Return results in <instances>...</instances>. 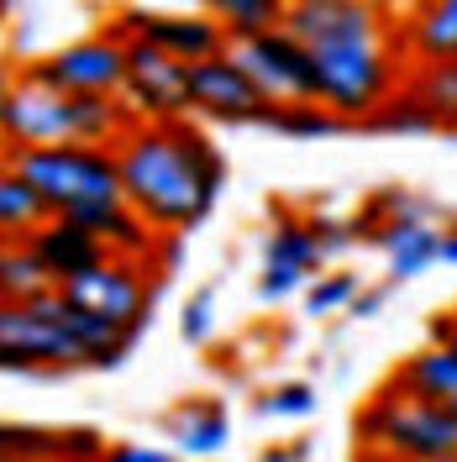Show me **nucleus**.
I'll use <instances>...</instances> for the list:
<instances>
[{
	"instance_id": "nucleus-16",
	"label": "nucleus",
	"mask_w": 457,
	"mask_h": 462,
	"mask_svg": "<svg viewBox=\"0 0 457 462\" xmlns=\"http://www.w3.org/2000/svg\"><path fill=\"white\" fill-rule=\"evenodd\" d=\"M231 436L227 404L221 400H184L169 415V441L184 457H216Z\"/></svg>"
},
{
	"instance_id": "nucleus-19",
	"label": "nucleus",
	"mask_w": 457,
	"mask_h": 462,
	"mask_svg": "<svg viewBox=\"0 0 457 462\" xmlns=\"http://www.w3.org/2000/svg\"><path fill=\"white\" fill-rule=\"evenodd\" d=\"M395 383H400L405 394H421V400H436V404H457V352L442 342L426 346V352H415L400 368Z\"/></svg>"
},
{
	"instance_id": "nucleus-23",
	"label": "nucleus",
	"mask_w": 457,
	"mask_h": 462,
	"mask_svg": "<svg viewBox=\"0 0 457 462\" xmlns=\"http://www.w3.org/2000/svg\"><path fill=\"white\" fill-rule=\"evenodd\" d=\"M342 121L347 116H337L331 106H321V100H289V106L274 111L268 126H279V132H289V137H326V132H337Z\"/></svg>"
},
{
	"instance_id": "nucleus-33",
	"label": "nucleus",
	"mask_w": 457,
	"mask_h": 462,
	"mask_svg": "<svg viewBox=\"0 0 457 462\" xmlns=\"http://www.w3.org/2000/svg\"><path fill=\"white\" fill-rule=\"evenodd\" d=\"M442 263H457V226L442 231Z\"/></svg>"
},
{
	"instance_id": "nucleus-1",
	"label": "nucleus",
	"mask_w": 457,
	"mask_h": 462,
	"mask_svg": "<svg viewBox=\"0 0 457 462\" xmlns=\"http://www.w3.org/2000/svg\"><path fill=\"white\" fill-rule=\"evenodd\" d=\"M284 27L311 48L321 106L337 116H373L389 106L395 69L373 0H289Z\"/></svg>"
},
{
	"instance_id": "nucleus-8",
	"label": "nucleus",
	"mask_w": 457,
	"mask_h": 462,
	"mask_svg": "<svg viewBox=\"0 0 457 462\" xmlns=\"http://www.w3.org/2000/svg\"><path fill=\"white\" fill-rule=\"evenodd\" d=\"M237 63L253 74L268 100H321V85H315V58L311 48L294 37L289 27H274V32H257V37H242L231 42Z\"/></svg>"
},
{
	"instance_id": "nucleus-30",
	"label": "nucleus",
	"mask_w": 457,
	"mask_h": 462,
	"mask_svg": "<svg viewBox=\"0 0 457 462\" xmlns=\"http://www.w3.org/2000/svg\"><path fill=\"white\" fill-rule=\"evenodd\" d=\"M315 242H321V253L331 258V253H342V247H352V226H342V221H311Z\"/></svg>"
},
{
	"instance_id": "nucleus-21",
	"label": "nucleus",
	"mask_w": 457,
	"mask_h": 462,
	"mask_svg": "<svg viewBox=\"0 0 457 462\" xmlns=\"http://www.w3.org/2000/svg\"><path fill=\"white\" fill-rule=\"evenodd\" d=\"M42 221H53V210L37 195V184L22 179L16 169H5V179H0V226L11 236H32Z\"/></svg>"
},
{
	"instance_id": "nucleus-31",
	"label": "nucleus",
	"mask_w": 457,
	"mask_h": 462,
	"mask_svg": "<svg viewBox=\"0 0 457 462\" xmlns=\"http://www.w3.org/2000/svg\"><path fill=\"white\" fill-rule=\"evenodd\" d=\"M384 300H389V289H358V300H352V316L358 320H368L384 310Z\"/></svg>"
},
{
	"instance_id": "nucleus-13",
	"label": "nucleus",
	"mask_w": 457,
	"mask_h": 462,
	"mask_svg": "<svg viewBox=\"0 0 457 462\" xmlns=\"http://www.w3.org/2000/svg\"><path fill=\"white\" fill-rule=\"evenodd\" d=\"M132 37L158 42L163 53H173L179 63H201V58L227 48V27L205 11V16H169V11H126L121 16Z\"/></svg>"
},
{
	"instance_id": "nucleus-18",
	"label": "nucleus",
	"mask_w": 457,
	"mask_h": 462,
	"mask_svg": "<svg viewBox=\"0 0 457 462\" xmlns=\"http://www.w3.org/2000/svg\"><path fill=\"white\" fill-rule=\"evenodd\" d=\"M405 42L421 63H457V0H421L405 27Z\"/></svg>"
},
{
	"instance_id": "nucleus-9",
	"label": "nucleus",
	"mask_w": 457,
	"mask_h": 462,
	"mask_svg": "<svg viewBox=\"0 0 457 462\" xmlns=\"http://www.w3.org/2000/svg\"><path fill=\"white\" fill-rule=\"evenodd\" d=\"M121 100L137 116L153 121H173L179 111H190V63H179L147 37H126V85Z\"/></svg>"
},
{
	"instance_id": "nucleus-15",
	"label": "nucleus",
	"mask_w": 457,
	"mask_h": 462,
	"mask_svg": "<svg viewBox=\"0 0 457 462\" xmlns=\"http://www.w3.org/2000/svg\"><path fill=\"white\" fill-rule=\"evenodd\" d=\"M378 247H384V263H389V279H415L426 273L431 263L442 258V231L431 226L426 216H389L378 226Z\"/></svg>"
},
{
	"instance_id": "nucleus-36",
	"label": "nucleus",
	"mask_w": 457,
	"mask_h": 462,
	"mask_svg": "<svg viewBox=\"0 0 457 462\" xmlns=\"http://www.w3.org/2000/svg\"><path fill=\"white\" fill-rule=\"evenodd\" d=\"M384 5H395V11H400V5H421V0H384Z\"/></svg>"
},
{
	"instance_id": "nucleus-11",
	"label": "nucleus",
	"mask_w": 457,
	"mask_h": 462,
	"mask_svg": "<svg viewBox=\"0 0 457 462\" xmlns=\"http://www.w3.org/2000/svg\"><path fill=\"white\" fill-rule=\"evenodd\" d=\"M63 294L74 300V305H85V310H95V316L116 320V326H126L132 337L143 331L147 320V305H153V294H147L143 273L132 268L126 258H106L95 263V268H85V273H74V279H63Z\"/></svg>"
},
{
	"instance_id": "nucleus-28",
	"label": "nucleus",
	"mask_w": 457,
	"mask_h": 462,
	"mask_svg": "<svg viewBox=\"0 0 457 462\" xmlns=\"http://www.w3.org/2000/svg\"><path fill=\"white\" fill-rule=\"evenodd\" d=\"M210 305H216V289H201V294L184 305V316H179V337H184L190 346H201L205 337H210V320H216L210 316Z\"/></svg>"
},
{
	"instance_id": "nucleus-24",
	"label": "nucleus",
	"mask_w": 457,
	"mask_h": 462,
	"mask_svg": "<svg viewBox=\"0 0 457 462\" xmlns=\"http://www.w3.org/2000/svg\"><path fill=\"white\" fill-rule=\"evenodd\" d=\"M415 95L442 126H457V63H426L415 79Z\"/></svg>"
},
{
	"instance_id": "nucleus-22",
	"label": "nucleus",
	"mask_w": 457,
	"mask_h": 462,
	"mask_svg": "<svg viewBox=\"0 0 457 462\" xmlns=\"http://www.w3.org/2000/svg\"><path fill=\"white\" fill-rule=\"evenodd\" d=\"M0 284H5V300H32V294H42V289H53V273L42 268V258L32 253V247H5V258H0Z\"/></svg>"
},
{
	"instance_id": "nucleus-27",
	"label": "nucleus",
	"mask_w": 457,
	"mask_h": 462,
	"mask_svg": "<svg viewBox=\"0 0 457 462\" xmlns=\"http://www.w3.org/2000/svg\"><path fill=\"white\" fill-rule=\"evenodd\" d=\"M378 126H389V132H426V126H436V116L426 111L421 95H405V100H389V111H378Z\"/></svg>"
},
{
	"instance_id": "nucleus-35",
	"label": "nucleus",
	"mask_w": 457,
	"mask_h": 462,
	"mask_svg": "<svg viewBox=\"0 0 457 462\" xmlns=\"http://www.w3.org/2000/svg\"><path fill=\"white\" fill-rule=\"evenodd\" d=\"M400 462H457V452H442V457H400Z\"/></svg>"
},
{
	"instance_id": "nucleus-14",
	"label": "nucleus",
	"mask_w": 457,
	"mask_h": 462,
	"mask_svg": "<svg viewBox=\"0 0 457 462\" xmlns=\"http://www.w3.org/2000/svg\"><path fill=\"white\" fill-rule=\"evenodd\" d=\"M27 247L42 258V268L53 273V284H63V279H74V273H85V268H95V263L111 258V247H106L89 226L69 221V216L42 221V226L27 236Z\"/></svg>"
},
{
	"instance_id": "nucleus-2",
	"label": "nucleus",
	"mask_w": 457,
	"mask_h": 462,
	"mask_svg": "<svg viewBox=\"0 0 457 462\" xmlns=\"http://www.w3.org/2000/svg\"><path fill=\"white\" fill-rule=\"evenodd\" d=\"M121 195L153 226H195L227 179L221 152L184 126H137L116 147Z\"/></svg>"
},
{
	"instance_id": "nucleus-25",
	"label": "nucleus",
	"mask_w": 457,
	"mask_h": 462,
	"mask_svg": "<svg viewBox=\"0 0 457 462\" xmlns=\"http://www.w3.org/2000/svg\"><path fill=\"white\" fill-rule=\"evenodd\" d=\"M358 300V273H321L305 284V310L311 316H331V310H352Z\"/></svg>"
},
{
	"instance_id": "nucleus-29",
	"label": "nucleus",
	"mask_w": 457,
	"mask_h": 462,
	"mask_svg": "<svg viewBox=\"0 0 457 462\" xmlns=\"http://www.w3.org/2000/svg\"><path fill=\"white\" fill-rule=\"evenodd\" d=\"M106 462H179V457L163 452V447H143V441H116V447H106Z\"/></svg>"
},
{
	"instance_id": "nucleus-34",
	"label": "nucleus",
	"mask_w": 457,
	"mask_h": 462,
	"mask_svg": "<svg viewBox=\"0 0 457 462\" xmlns=\"http://www.w3.org/2000/svg\"><path fill=\"white\" fill-rule=\"evenodd\" d=\"M305 457V447H289V452H263V462H300Z\"/></svg>"
},
{
	"instance_id": "nucleus-10",
	"label": "nucleus",
	"mask_w": 457,
	"mask_h": 462,
	"mask_svg": "<svg viewBox=\"0 0 457 462\" xmlns=\"http://www.w3.org/2000/svg\"><path fill=\"white\" fill-rule=\"evenodd\" d=\"M32 79L69 95H121L126 85V37H85L69 42L53 58H42L32 69Z\"/></svg>"
},
{
	"instance_id": "nucleus-3",
	"label": "nucleus",
	"mask_w": 457,
	"mask_h": 462,
	"mask_svg": "<svg viewBox=\"0 0 457 462\" xmlns=\"http://www.w3.org/2000/svg\"><path fill=\"white\" fill-rule=\"evenodd\" d=\"M5 143L11 147H53V143H95L106 147L121 137V106L116 95H69L42 79H22L5 89Z\"/></svg>"
},
{
	"instance_id": "nucleus-20",
	"label": "nucleus",
	"mask_w": 457,
	"mask_h": 462,
	"mask_svg": "<svg viewBox=\"0 0 457 462\" xmlns=\"http://www.w3.org/2000/svg\"><path fill=\"white\" fill-rule=\"evenodd\" d=\"M201 5L221 22V27H227L231 42L284 27V16H289V0H201Z\"/></svg>"
},
{
	"instance_id": "nucleus-37",
	"label": "nucleus",
	"mask_w": 457,
	"mask_h": 462,
	"mask_svg": "<svg viewBox=\"0 0 457 462\" xmlns=\"http://www.w3.org/2000/svg\"><path fill=\"white\" fill-rule=\"evenodd\" d=\"M58 462H106V457H58Z\"/></svg>"
},
{
	"instance_id": "nucleus-12",
	"label": "nucleus",
	"mask_w": 457,
	"mask_h": 462,
	"mask_svg": "<svg viewBox=\"0 0 457 462\" xmlns=\"http://www.w3.org/2000/svg\"><path fill=\"white\" fill-rule=\"evenodd\" d=\"M321 242H315L311 221H289L279 216L274 231H268V242H263V273H257V300H268V305H279L289 294H300V289L321 279Z\"/></svg>"
},
{
	"instance_id": "nucleus-17",
	"label": "nucleus",
	"mask_w": 457,
	"mask_h": 462,
	"mask_svg": "<svg viewBox=\"0 0 457 462\" xmlns=\"http://www.w3.org/2000/svg\"><path fill=\"white\" fill-rule=\"evenodd\" d=\"M69 221H79V226H89L106 247H111L116 258H143L147 247H153V231H147V221L132 210L126 200H106V205H85V210H74Z\"/></svg>"
},
{
	"instance_id": "nucleus-6",
	"label": "nucleus",
	"mask_w": 457,
	"mask_h": 462,
	"mask_svg": "<svg viewBox=\"0 0 457 462\" xmlns=\"http://www.w3.org/2000/svg\"><path fill=\"white\" fill-rule=\"evenodd\" d=\"M358 431L368 447L389 457H442L457 452V415L447 404L421 400V394H384L368 415L358 420Z\"/></svg>"
},
{
	"instance_id": "nucleus-4",
	"label": "nucleus",
	"mask_w": 457,
	"mask_h": 462,
	"mask_svg": "<svg viewBox=\"0 0 457 462\" xmlns=\"http://www.w3.org/2000/svg\"><path fill=\"white\" fill-rule=\"evenodd\" d=\"M11 169L37 184L53 216H74L85 205L126 200L121 195V163L116 152L95 143H53V147H16Z\"/></svg>"
},
{
	"instance_id": "nucleus-7",
	"label": "nucleus",
	"mask_w": 457,
	"mask_h": 462,
	"mask_svg": "<svg viewBox=\"0 0 457 462\" xmlns=\"http://www.w3.org/2000/svg\"><path fill=\"white\" fill-rule=\"evenodd\" d=\"M190 111L242 126V121H274L279 106H274V100L263 95V85L237 63V53L221 48V53L190 63Z\"/></svg>"
},
{
	"instance_id": "nucleus-39",
	"label": "nucleus",
	"mask_w": 457,
	"mask_h": 462,
	"mask_svg": "<svg viewBox=\"0 0 457 462\" xmlns=\"http://www.w3.org/2000/svg\"><path fill=\"white\" fill-rule=\"evenodd\" d=\"M190 5H201V0H190Z\"/></svg>"
},
{
	"instance_id": "nucleus-26",
	"label": "nucleus",
	"mask_w": 457,
	"mask_h": 462,
	"mask_svg": "<svg viewBox=\"0 0 457 462\" xmlns=\"http://www.w3.org/2000/svg\"><path fill=\"white\" fill-rule=\"evenodd\" d=\"M257 415H268V420H305V415H315V389L311 383H279V389H268L257 400Z\"/></svg>"
},
{
	"instance_id": "nucleus-38",
	"label": "nucleus",
	"mask_w": 457,
	"mask_h": 462,
	"mask_svg": "<svg viewBox=\"0 0 457 462\" xmlns=\"http://www.w3.org/2000/svg\"><path fill=\"white\" fill-rule=\"evenodd\" d=\"M5 462H32V457H5Z\"/></svg>"
},
{
	"instance_id": "nucleus-32",
	"label": "nucleus",
	"mask_w": 457,
	"mask_h": 462,
	"mask_svg": "<svg viewBox=\"0 0 457 462\" xmlns=\"http://www.w3.org/2000/svg\"><path fill=\"white\" fill-rule=\"evenodd\" d=\"M431 337H436L442 346H452V352H457V320H431Z\"/></svg>"
},
{
	"instance_id": "nucleus-5",
	"label": "nucleus",
	"mask_w": 457,
	"mask_h": 462,
	"mask_svg": "<svg viewBox=\"0 0 457 462\" xmlns=\"http://www.w3.org/2000/svg\"><path fill=\"white\" fill-rule=\"evenodd\" d=\"M0 357L5 368H63V363H89L85 342L69 326V294L42 289L32 300H5L0 310Z\"/></svg>"
}]
</instances>
